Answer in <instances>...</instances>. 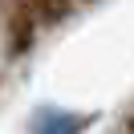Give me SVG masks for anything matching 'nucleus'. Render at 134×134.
Returning <instances> with one entry per match:
<instances>
[]
</instances>
